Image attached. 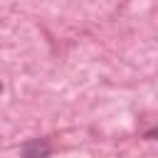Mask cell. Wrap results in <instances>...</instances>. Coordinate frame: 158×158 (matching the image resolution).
<instances>
[{"instance_id":"obj_1","label":"cell","mask_w":158,"mask_h":158,"mask_svg":"<svg viewBox=\"0 0 158 158\" xmlns=\"http://www.w3.org/2000/svg\"><path fill=\"white\" fill-rule=\"evenodd\" d=\"M52 151V138H30L22 143L20 158H49Z\"/></svg>"},{"instance_id":"obj_3","label":"cell","mask_w":158,"mask_h":158,"mask_svg":"<svg viewBox=\"0 0 158 158\" xmlns=\"http://www.w3.org/2000/svg\"><path fill=\"white\" fill-rule=\"evenodd\" d=\"M2 89H5V84H2V79H0V94H2Z\"/></svg>"},{"instance_id":"obj_2","label":"cell","mask_w":158,"mask_h":158,"mask_svg":"<svg viewBox=\"0 0 158 158\" xmlns=\"http://www.w3.org/2000/svg\"><path fill=\"white\" fill-rule=\"evenodd\" d=\"M143 138H146V141H158V126H153V128L143 131Z\"/></svg>"}]
</instances>
